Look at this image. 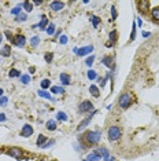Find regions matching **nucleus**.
<instances>
[{
  "instance_id": "35",
  "label": "nucleus",
  "mask_w": 159,
  "mask_h": 161,
  "mask_svg": "<svg viewBox=\"0 0 159 161\" xmlns=\"http://www.w3.org/2000/svg\"><path fill=\"white\" fill-rule=\"evenodd\" d=\"M19 80H21V83H22V84H29V83H30V76L25 73V75L21 76Z\"/></svg>"
},
{
  "instance_id": "15",
  "label": "nucleus",
  "mask_w": 159,
  "mask_h": 161,
  "mask_svg": "<svg viewBox=\"0 0 159 161\" xmlns=\"http://www.w3.org/2000/svg\"><path fill=\"white\" fill-rule=\"evenodd\" d=\"M89 92H91V95L93 98H99L100 96V90L98 86H95V84H92L91 87H89Z\"/></svg>"
},
{
  "instance_id": "29",
  "label": "nucleus",
  "mask_w": 159,
  "mask_h": 161,
  "mask_svg": "<svg viewBox=\"0 0 159 161\" xmlns=\"http://www.w3.org/2000/svg\"><path fill=\"white\" fill-rule=\"evenodd\" d=\"M10 13H11L14 17H18L19 14H22V7H21V6L14 7V8H11V11H10Z\"/></svg>"
},
{
  "instance_id": "34",
  "label": "nucleus",
  "mask_w": 159,
  "mask_h": 161,
  "mask_svg": "<svg viewBox=\"0 0 159 161\" xmlns=\"http://www.w3.org/2000/svg\"><path fill=\"white\" fill-rule=\"evenodd\" d=\"M136 30H137V25H136V22H133L132 23V32H130V40H134L136 39Z\"/></svg>"
},
{
  "instance_id": "31",
  "label": "nucleus",
  "mask_w": 159,
  "mask_h": 161,
  "mask_svg": "<svg viewBox=\"0 0 159 161\" xmlns=\"http://www.w3.org/2000/svg\"><path fill=\"white\" fill-rule=\"evenodd\" d=\"M40 44V36H33L32 39H30V45L34 48V47H37V45Z\"/></svg>"
},
{
  "instance_id": "51",
  "label": "nucleus",
  "mask_w": 159,
  "mask_h": 161,
  "mask_svg": "<svg viewBox=\"0 0 159 161\" xmlns=\"http://www.w3.org/2000/svg\"><path fill=\"white\" fill-rule=\"evenodd\" d=\"M2 96H3V90L0 88V98H2Z\"/></svg>"
},
{
  "instance_id": "14",
  "label": "nucleus",
  "mask_w": 159,
  "mask_h": 161,
  "mask_svg": "<svg viewBox=\"0 0 159 161\" xmlns=\"http://www.w3.org/2000/svg\"><path fill=\"white\" fill-rule=\"evenodd\" d=\"M91 120H92V117H91V116H89V117H86V118H84V120H82V121L78 124L77 131L80 132V131H82V129H84V128H86V127H88V124H89V122H91Z\"/></svg>"
},
{
  "instance_id": "47",
  "label": "nucleus",
  "mask_w": 159,
  "mask_h": 161,
  "mask_svg": "<svg viewBox=\"0 0 159 161\" xmlns=\"http://www.w3.org/2000/svg\"><path fill=\"white\" fill-rule=\"evenodd\" d=\"M151 36V32H143V37L144 39H147V37Z\"/></svg>"
},
{
  "instance_id": "27",
  "label": "nucleus",
  "mask_w": 159,
  "mask_h": 161,
  "mask_svg": "<svg viewBox=\"0 0 159 161\" xmlns=\"http://www.w3.org/2000/svg\"><path fill=\"white\" fill-rule=\"evenodd\" d=\"M22 7L25 8V11H26V13L33 11V3H32V2H23Z\"/></svg>"
},
{
  "instance_id": "42",
  "label": "nucleus",
  "mask_w": 159,
  "mask_h": 161,
  "mask_svg": "<svg viewBox=\"0 0 159 161\" xmlns=\"http://www.w3.org/2000/svg\"><path fill=\"white\" fill-rule=\"evenodd\" d=\"M4 34H6V37H7V39H8L10 41H12V40H14V36H12V33L10 32V30H6Z\"/></svg>"
},
{
  "instance_id": "17",
  "label": "nucleus",
  "mask_w": 159,
  "mask_h": 161,
  "mask_svg": "<svg viewBox=\"0 0 159 161\" xmlns=\"http://www.w3.org/2000/svg\"><path fill=\"white\" fill-rule=\"evenodd\" d=\"M96 153H98V154H99L100 157H102L103 160H106L107 157L110 156V152H108V150H107L106 148H99L98 150H96Z\"/></svg>"
},
{
  "instance_id": "3",
  "label": "nucleus",
  "mask_w": 159,
  "mask_h": 161,
  "mask_svg": "<svg viewBox=\"0 0 159 161\" xmlns=\"http://www.w3.org/2000/svg\"><path fill=\"white\" fill-rule=\"evenodd\" d=\"M121 136H122V129L118 125H111L108 128V131H107V138H108L110 142L118 141V139H121Z\"/></svg>"
},
{
  "instance_id": "48",
  "label": "nucleus",
  "mask_w": 159,
  "mask_h": 161,
  "mask_svg": "<svg viewBox=\"0 0 159 161\" xmlns=\"http://www.w3.org/2000/svg\"><path fill=\"white\" fill-rule=\"evenodd\" d=\"M136 25H137V26H141V25H143V19H141V18H137Z\"/></svg>"
},
{
  "instance_id": "10",
  "label": "nucleus",
  "mask_w": 159,
  "mask_h": 161,
  "mask_svg": "<svg viewBox=\"0 0 159 161\" xmlns=\"http://www.w3.org/2000/svg\"><path fill=\"white\" fill-rule=\"evenodd\" d=\"M33 135V127L30 124H25L22 127V131H21V136L23 138H29V136Z\"/></svg>"
},
{
  "instance_id": "46",
  "label": "nucleus",
  "mask_w": 159,
  "mask_h": 161,
  "mask_svg": "<svg viewBox=\"0 0 159 161\" xmlns=\"http://www.w3.org/2000/svg\"><path fill=\"white\" fill-rule=\"evenodd\" d=\"M55 37H58V36H62V29H58L56 32H55V34H54Z\"/></svg>"
},
{
  "instance_id": "45",
  "label": "nucleus",
  "mask_w": 159,
  "mask_h": 161,
  "mask_svg": "<svg viewBox=\"0 0 159 161\" xmlns=\"http://www.w3.org/2000/svg\"><path fill=\"white\" fill-rule=\"evenodd\" d=\"M6 118H7V117H6V114H4V113H0V122H4V121H6Z\"/></svg>"
},
{
  "instance_id": "28",
  "label": "nucleus",
  "mask_w": 159,
  "mask_h": 161,
  "mask_svg": "<svg viewBox=\"0 0 159 161\" xmlns=\"http://www.w3.org/2000/svg\"><path fill=\"white\" fill-rule=\"evenodd\" d=\"M117 39H118V34H117V30H111V32L108 33V41H111V43H115Z\"/></svg>"
},
{
  "instance_id": "36",
  "label": "nucleus",
  "mask_w": 159,
  "mask_h": 161,
  "mask_svg": "<svg viewBox=\"0 0 159 161\" xmlns=\"http://www.w3.org/2000/svg\"><path fill=\"white\" fill-rule=\"evenodd\" d=\"M86 76H88L89 80H96V79H98V73H96L95 70H88Z\"/></svg>"
},
{
  "instance_id": "11",
  "label": "nucleus",
  "mask_w": 159,
  "mask_h": 161,
  "mask_svg": "<svg viewBox=\"0 0 159 161\" xmlns=\"http://www.w3.org/2000/svg\"><path fill=\"white\" fill-rule=\"evenodd\" d=\"M148 7H150V2H148V0H140V2H137V8L140 10L141 14L147 13Z\"/></svg>"
},
{
  "instance_id": "32",
  "label": "nucleus",
  "mask_w": 159,
  "mask_h": 161,
  "mask_svg": "<svg viewBox=\"0 0 159 161\" xmlns=\"http://www.w3.org/2000/svg\"><path fill=\"white\" fill-rule=\"evenodd\" d=\"M56 118H58V120H59V121H67V120H69L67 114H66V113H63V112H58Z\"/></svg>"
},
{
  "instance_id": "37",
  "label": "nucleus",
  "mask_w": 159,
  "mask_h": 161,
  "mask_svg": "<svg viewBox=\"0 0 159 161\" xmlns=\"http://www.w3.org/2000/svg\"><path fill=\"white\" fill-rule=\"evenodd\" d=\"M44 59H46L47 64H51V62L54 61V54L52 52H47V54L44 55Z\"/></svg>"
},
{
  "instance_id": "40",
  "label": "nucleus",
  "mask_w": 159,
  "mask_h": 161,
  "mask_svg": "<svg viewBox=\"0 0 159 161\" xmlns=\"http://www.w3.org/2000/svg\"><path fill=\"white\" fill-rule=\"evenodd\" d=\"M67 41H69V37L66 36V34H62L60 39H59V43H60L62 45H65V44H67Z\"/></svg>"
},
{
  "instance_id": "52",
  "label": "nucleus",
  "mask_w": 159,
  "mask_h": 161,
  "mask_svg": "<svg viewBox=\"0 0 159 161\" xmlns=\"http://www.w3.org/2000/svg\"><path fill=\"white\" fill-rule=\"evenodd\" d=\"M3 41V36H2V33H0V43Z\"/></svg>"
},
{
  "instance_id": "44",
  "label": "nucleus",
  "mask_w": 159,
  "mask_h": 161,
  "mask_svg": "<svg viewBox=\"0 0 159 161\" xmlns=\"http://www.w3.org/2000/svg\"><path fill=\"white\" fill-rule=\"evenodd\" d=\"M33 6H41L43 4V0H33Z\"/></svg>"
},
{
  "instance_id": "1",
  "label": "nucleus",
  "mask_w": 159,
  "mask_h": 161,
  "mask_svg": "<svg viewBox=\"0 0 159 161\" xmlns=\"http://www.w3.org/2000/svg\"><path fill=\"white\" fill-rule=\"evenodd\" d=\"M84 139L88 146H96L102 139V132L100 131H88L84 135Z\"/></svg>"
},
{
  "instance_id": "19",
  "label": "nucleus",
  "mask_w": 159,
  "mask_h": 161,
  "mask_svg": "<svg viewBox=\"0 0 159 161\" xmlns=\"http://www.w3.org/2000/svg\"><path fill=\"white\" fill-rule=\"evenodd\" d=\"M0 55H3L4 58L10 57V55H11V47H10V45H3L2 50H0Z\"/></svg>"
},
{
  "instance_id": "2",
  "label": "nucleus",
  "mask_w": 159,
  "mask_h": 161,
  "mask_svg": "<svg viewBox=\"0 0 159 161\" xmlns=\"http://www.w3.org/2000/svg\"><path fill=\"white\" fill-rule=\"evenodd\" d=\"M133 103V98L130 95L129 92H123L121 94L119 98H118V106L121 109H128V107H130Z\"/></svg>"
},
{
  "instance_id": "41",
  "label": "nucleus",
  "mask_w": 159,
  "mask_h": 161,
  "mask_svg": "<svg viewBox=\"0 0 159 161\" xmlns=\"http://www.w3.org/2000/svg\"><path fill=\"white\" fill-rule=\"evenodd\" d=\"M7 103H8V98H6V96L0 98V106H6Z\"/></svg>"
},
{
  "instance_id": "6",
  "label": "nucleus",
  "mask_w": 159,
  "mask_h": 161,
  "mask_svg": "<svg viewBox=\"0 0 159 161\" xmlns=\"http://www.w3.org/2000/svg\"><path fill=\"white\" fill-rule=\"evenodd\" d=\"M12 44L17 45V47H25L26 45V37L23 34H15L12 40Z\"/></svg>"
},
{
  "instance_id": "25",
  "label": "nucleus",
  "mask_w": 159,
  "mask_h": 161,
  "mask_svg": "<svg viewBox=\"0 0 159 161\" xmlns=\"http://www.w3.org/2000/svg\"><path fill=\"white\" fill-rule=\"evenodd\" d=\"M91 23H92V26L93 28H98L99 26V23L102 22V19H100V17H98V15H91Z\"/></svg>"
},
{
  "instance_id": "7",
  "label": "nucleus",
  "mask_w": 159,
  "mask_h": 161,
  "mask_svg": "<svg viewBox=\"0 0 159 161\" xmlns=\"http://www.w3.org/2000/svg\"><path fill=\"white\" fill-rule=\"evenodd\" d=\"M92 51H93V45H85V47L78 48L75 54H77L78 57H85V55L92 54Z\"/></svg>"
},
{
  "instance_id": "12",
  "label": "nucleus",
  "mask_w": 159,
  "mask_h": 161,
  "mask_svg": "<svg viewBox=\"0 0 159 161\" xmlns=\"http://www.w3.org/2000/svg\"><path fill=\"white\" fill-rule=\"evenodd\" d=\"M59 80L62 83V86H69V84L71 83V77L67 75V73H60L59 76Z\"/></svg>"
},
{
  "instance_id": "50",
  "label": "nucleus",
  "mask_w": 159,
  "mask_h": 161,
  "mask_svg": "<svg viewBox=\"0 0 159 161\" xmlns=\"http://www.w3.org/2000/svg\"><path fill=\"white\" fill-rule=\"evenodd\" d=\"M113 45H114V43H111V41H107V43H106V47L107 48H111Z\"/></svg>"
},
{
  "instance_id": "33",
  "label": "nucleus",
  "mask_w": 159,
  "mask_h": 161,
  "mask_svg": "<svg viewBox=\"0 0 159 161\" xmlns=\"http://www.w3.org/2000/svg\"><path fill=\"white\" fill-rule=\"evenodd\" d=\"M95 58H96V57H95V55H93V54H92V55H89V57L85 59V65L91 68V66L93 65V62H95Z\"/></svg>"
},
{
  "instance_id": "49",
  "label": "nucleus",
  "mask_w": 159,
  "mask_h": 161,
  "mask_svg": "<svg viewBox=\"0 0 159 161\" xmlns=\"http://www.w3.org/2000/svg\"><path fill=\"white\" fill-rule=\"evenodd\" d=\"M104 161H115V158H114V157H113L111 154H110V156H108V157H107V158H106Z\"/></svg>"
},
{
  "instance_id": "16",
  "label": "nucleus",
  "mask_w": 159,
  "mask_h": 161,
  "mask_svg": "<svg viewBox=\"0 0 159 161\" xmlns=\"http://www.w3.org/2000/svg\"><path fill=\"white\" fill-rule=\"evenodd\" d=\"M85 160H86V161H100V160H102V157H100L98 153H96V150H95V152L89 153V154L86 156Z\"/></svg>"
},
{
  "instance_id": "13",
  "label": "nucleus",
  "mask_w": 159,
  "mask_h": 161,
  "mask_svg": "<svg viewBox=\"0 0 159 161\" xmlns=\"http://www.w3.org/2000/svg\"><path fill=\"white\" fill-rule=\"evenodd\" d=\"M102 64L107 66V68L110 69H114V65H113V57H110V55H106V57L102 58Z\"/></svg>"
},
{
  "instance_id": "8",
  "label": "nucleus",
  "mask_w": 159,
  "mask_h": 161,
  "mask_svg": "<svg viewBox=\"0 0 159 161\" xmlns=\"http://www.w3.org/2000/svg\"><path fill=\"white\" fill-rule=\"evenodd\" d=\"M48 25H50V21H48L47 17H44V15H43V17H41V21H40V22H39V23H34V25H33L32 28H34V29H36V28H37V29L46 30Z\"/></svg>"
},
{
  "instance_id": "53",
  "label": "nucleus",
  "mask_w": 159,
  "mask_h": 161,
  "mask_svg": "<svg viewBox=\"0 0 159 161\" xmlns=\"http://www.w3.org/2000/svg\"><path fill=\"white\" fill-rule=\"evenodd\" d=\"M82 161H86V160H82Z\"/></svg>"
},
{
  "instance_id": "21",
  "label": "nucleus",
  "mask_w": 159,
  "mask_h": 161,
  "mask_svg": "<svg viewBox=\"0 0 159 161\" xmlns=\"http://www.w3.org/2000/svg\"><path fill=\"white\" fill-rule=\"evenodd\" d=\"M40 87L43 91H47L48 88H51V80L50 79H43L40 81Z\"/></svg>"
},
{
  "instance_id": "30",
  "label": "nucleus",
  "mask_w": 159,
  "mask_h": 161,
  "mask_svg": "<svg viewBox=\"0 0 159 161\" xmlns=\"http://www.w3.org/2000/svg\"><path fill=\"white\" fill-rule=\"evenodd\" d=\"M46 33H47V34H50V36H52V34H55V25H54L52 22H50V25L47 26Z\"/></svg>"
},
{
  "instance_id": "4",
  "label": "nucleus",
  "mask_w": 159,
  "mask_h": 161,
  "mask_svg": "<svg viewBox=\"0 0 159 161\" xmlns=\"http://www.w3.org/2000/svg\"><path fill=\"white\" fill-rule=\"evenodd\" d=\"M95 109H93V103L91 102V101H82L81 103L78 105V112L80 113H91V112H93Z\"/></svg>"
},
{
  "instance_id": "38",
  "label": "nucleus",
  "mask_w": 159,
  "mask_h": 161,
  "mask_svg": "<svg viewBox=\"0 0 159 161\" xmlns=\"http://www.w3.org/2000/svg\"><path fill=\"white\" fill-rule=\"evenodd\" d=\"M27 19V15L25 13H22V14H19L18 17H15V21L17 22H23V21H26Z\"/></svg>"
},
{
  "instance_id": "18",
  "label": "nucleus",
  "mask_w": 159,
  "mask_h": 161,
  "mask_svg": "<svg viewBox=\"0 0 159 161\" xmlns=\"http://www.w3.org/2000/svg\"><path fill=\"white\" fill-rule=\"evenodd\" d=\"M47 143V136L46 135H43V134H40L39 136H37V141H36V145L39 146V148H43L44 145Z\"/></svg>"
},
{
  "instance_id": "20",
  "label": "nucleus",
  "mask_w": 159,
  "mask_h": 161,
  "mask_svg": "<svg viewBox=\"0 0 159 161\" xmlns=\"http://www.w3.org/2000/svg\"><path fill=\"white\" fill-rule=\"evenodd\" d=\"M37 95H39V96H41V98H44V99H48V101H54V98L51 96V94L48 92V91L39 90V91H37Z\"/></svg>"
},
{
  "instance_id": "26",
  "label": "nucleus",
  "mask_w": 159,
  "mask_h": 161,
  "mask_svg": "<svg viewBox=\"0 0 159 161\" xmlns=\"http://www.w3.org/2000/svg\"><path fill=\"white\" fill-rule=\"evenodd\" d=\"M8 76L11 79H17V77H21V72L18 70V69H11V70H10V73H8Z\"/></svg>"
},
{
  "instance_id": "43",
  "label": "nucleus",
  "mask_w": 159,
  "mask_h": 161,
  "mask_svg": "<svg viewBox=\"0 0 159 161\" xmlns=\"http://www.w3.org/2000/svg\"><path fill=\"white\" fill-rule=\"evenodd\" d=\"M52 145H55V141H54V139H51V141H48V143H46L43 148L46 149V148H50V146H52Z\"/></svg>"
},
{
  "instance_id": "9",
  "label": "nucleus",
  "mask_w": 159,
  "mask_h": 161,
  "mask_svg": "<svg viewBox=\"0 0 159 161\" xmlns=\"http://www.w3.org/2000/svg\"><path fill=\"white\" fill-rule=\"evenodd\" d=\"M50 8L52 10V11H62V10L65 8V2H62V0H55V2H51Z\"/></svg>"
},
{
  "instance_id": "5",
  "label": "nucleus",
  "mask_w": 159,
  "mask_h": 161,
  "mask_svg": "<svg viewBox=\"0 0 159 161\" xmlns=\"http://www.w3.org/2000/svg\"><path fill=\"white\" fill-rule=\"evenodd\" d=\"M10 156H12L14 158H17V160H23V157H25V152H23L22 149H19V148H11L10 149Z\"/></svg>"
},
{
  "instance_id": "39",
  "label": "nucleus",
  "mask_w": 159,
  "mask_h": 161,
  "mask_svg": "<svg viewBox=\"0 0 159 161\" xmlns=\"http://www.w3.org/2000/svg\"><path fill=\"white\" fill-rule=\"evenodd\" d=\"M111 18H113V21H115L117 18H118V13H117L115 6H113V7H111Z\"/></svg>"
},
{
  "instance_id": "22",
  "label": "nucleus",
  "mask_w": 159,
  "mask_h": 161,
  "mask_svg": "<svg viewBox=\"0 0 159 161\" xmlns=\"http://www.w3.org/2000/svg\"><path fill=\"white\" fill-rule=\"evenodd\" d=\"M46 127H47L48 131H55V129H56V127H58L56 120H47Z\"/></svg>"
},
{
  "instance_id": "23",
  "label": "nucleus",
  "mask_w": 159,
  "mask_h": 161,
  "mask_svg": "<svg viewBox=\"0 0 159 161\" xmlns=\"http://www.w3.org/2000/svg\"><path fill=\"white\" fill-rule=\"evenodd\" d=\"M151 18L155 22H159V7H154L151 8Z\"/></svg>"
},
{
  "instance_id": "24",
  "label": "nucleus",
  "mask_w": 159,
  "mask_h": 161,
  "mask_svg": "<svg viewBox=\"0 0 159 161\" xmlns=\"http://www.w3.org/2000/svg\"><path fill=\"white\" fill-rule=\"evenodd\" d=\"M51 92L52 94H58V95H63L65 94V88L63 87H58V86H51Z\"/></svg>"
}]
</instances>
